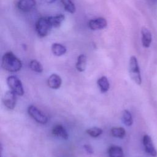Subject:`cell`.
I'll use <instances>...</instances> for the list:
<instances>
[{"mask_svg": "<svg viewBox=\"0 0 157 157\" xmlns=\"http://www.w3.org/2000/svg\"><path fill=\"white\" fill-rule=\"evenodd\" d=\"M30 69L37 73H41L43 71V66L41 63L36 59H32L29 64Z\"/></svg>", "mask_w": 157, "mask_h": 157, "instance_id": "cell-20", "label": "cell"}, {"mask_svg": "<svg viewBox=\"0 0 157 157\" xmlns=\"http://www.w3.org/2000/svg\"><path fill=\"white\" fill-rule=\"evenodd\" d=\"M111 134L115 137L122 139L125 136L126 131L122 127H114L111 129Z\"/></svg>", "mask_w": 157, "mask_h": 157, "instance_id": "cell-21", "label": "cell"}, {"mask_svg": "<svg viewBox=\"0 0 157 157\" xmlns=\"http://www.w3.org/2000/svg\"><path fill=\"white\" fill-rule=\"evenodd\" d=\"M122 121L123 123L127 126H130L133 123V120L131 112L128 110H124L122 114Z\"/></svg>", "mask_w": 157, "mask_h": 157, "instance_id": "cell-19", "label": "cell"}, {"mask_svg": "<svg viewBox=\"0 0 157 157\" xmlns=\"http://www.w3.org/2000/svg\"><path fill=\"white\" fill-rule=\"evenodd\" d=\"M129 73L131 79L137 85L142 83V78L137 59L135 56H131L129 62Z\"/></svg>", "mask_w": 157, "mask_h": 157, "instance_id": "cell-3", "label": "cell"}, {"mask_svg": "<svg viewBox=\"0 0 157 157\" xmlns=\"http://www.w3.org/2000/svg\"><path fill=\"white\" fill-rule=\"evenodd\" d=\"M61 2L66 11L71 13L75 12L76 7L72 0H61Z\"/></svg>", "mask_w": 157, "mask_h": 157, "instance_id": "cell-18", "label": "cell"}, {"mask_svg": "<svg viewBox=\"0 0 157 157\" xmlns=\"http://www.w3.org/2000/svg\"><path fill=\"white\" fill-rule=\"evenodd\" d=\"M51 50L53 54L56 56H60L64 55L67 50L64 45L59 43H53L52 45Z\"/></svg>", "mask_w": 157, "mask_h": 157, "instance_id": "cell-13", "label": "cell"}, {"mask_svg": "<svg viewBox=\"0 0 157 157\" xmlns=\"http://www.w3.org/2000/svg\"><path fill=\"white\" fill-rule=\"evenodd\" d=\"M86 66V56L83 55L81 54L77 57V63L75 64L76 69L79 72H83Z\"/></svg>", "mask_w": 157, "mask_h": 157, "instance_id": "cell-17", "label": "cell"}, {"mask_svg": "<svg viewBox=\"0 0 157 157\" xmlns=\"http://www.w3.org/2000/svg\"><path fill=\"white\" fill-rule=\"evenodd\" d=\"M143 145L145 148V150L149 155L152 157H156L157 156V151L153 145L152 140L147 134H145L143 137Z\"/></svg>", "mask_w": 157, "mask_h": 157, "instance_id": "cell-8", "label": "cell"}, {"mask_svg": "<svg viewBox=\"0 0 157 157\" xmlns=\"http://www.w3.org/2000/svg\"><path fill=\"white\" fill-rule=\"evenodd\" d=\"M44 2H45V3H47V4H52V3H53L54 2H55L56 1V0H42Z\"/></svg>", "mask_w": 157, "mask_h": 157, "instance_id": "cell-24", "label": "cell"}, {"mask_svg": "<svg viewBox=\"0 0 157 157\" xmlns=\"http://www.w3.org/2000/svg\"><path fill=\"white\" fill-rule=\"evenodd\" d=\"M141 40L144 47L148 48L150 47L152 41V36L150 31L146 27L144 26L141 29Z\"/></svg>", "mask_w": 157, "mask_h": 157, "instance_id": "cell-10", "label": "cell"}, {"mask_svg": "<svg viewBox=\"0 0 157 157\" xmlns=\"http://www.w3.org/2000/svg\"><path fill=\"white\" fill-rule=\"evenodd\" d=\"M7 83L10 90L18 96H23L24 90L20 80L15 75H10L7 78Z\"/></svg>", "mask_w": 157, "mask_h": 157, "instance_id": "cell-4", "label": "cell"}, {"mask_svg": "<svg viewBox=\"0 0 157 157\" xmlns=\"http://www.w3.org/2000/svg\"><path fill=\"white\" fill-rule=\"evenodd\" d=\"M1 66L7 71L15 72L21 69L22 63L20 59L18 58L12 52H7L2 56Z\"/></svg>", "mask_w": 157, "mask_h": 157, "instance_id": "cell-1", "label": "cell"}, {"mask_svg": "<svg viewBox=\"0 0 157 157\" xmlns=\"http://www.w3.org/2000/svg\"><path fill=\"white\" fill-rule=\"evenodd\" d=\"M88 26L91 30H101L107 27V21L104 18L99 17L90 20L88 23Z\"/></svg>", "mask_w": 157, "mask_h": 157, "instance_id": "cell-7", "label": "cell"}, {"mask_svg": "<svg viewBox=\"0 0 157 157\" xmlns=\"http://www.w3.org/2000/svg\"><path fill=\"white\" fill-rule=\"evenodd\" d=\"M35 28L39 37H44L47 36L53 28L49 17H43L39 18L36 23Z\"/></svg>", "mask_w": 157, "mask_h": 157, "instance_id": "cell-2", "label": "cell"}, {"mask_svg": "<svg viewBox=\"0 0 157 157\" xmlns=\"http://www.w3.org/2000/svg\"><path fill=\"white\" fill-rule=\"evenodd\" d=\"M28 113L36 121L40 124H46L48 122L47 117L34 105H29L28 108Z\"/></svg>", "mask_w": 157, "mask_h": 157, "instance_id": "cell-5", "label": "cell"}, {"mask_svg": "<svg viewBox=\"0 0 157 157\" xmlns=\"http://www.w3.org/2000/svg\"><path fill=\"white\" fill-rule=\"evenodd\" d=\"M108 155L109 157H124L123 149L117 145H112L109 148Z\"/></svg>", "mask_w": 157, "mask_h": 157, "instance_id": "cell-14", "label": "cell"}, {"mask_svg": "<svg viewBox=\"0 0 157 157\" xmlns=\"http://www.w3.org/2000/svg\"><path fill=\"white\" fill-rule=\"evenodd\" d=\"M86 132L92 137H97L102 133V129L98 127H93L88 129Z\"/></svg>", "mask_w": 157, "mask_h": 157, "instance_id": "cell-22", "label": "cell"}, {"mask_svg": "<svg viewBox=\"0 0 157 157\" xmlns=\"http://www.w3.org/2000/svg\"><path fill=\"white\" fill-rule=\"evenodd\" d=\"M52 134L54 136L61 137L64 140H67L69 137L67 131L61 124H57L52 129Z\"/></svg>", "mask_w": 157, "mask_h": 157, "instance_id": "cell-12", "label": "cell"}, {"mask_svg": "<svg viewBox=\"0 0 157 157\" xmlns=\"http://www.w3.org/2000/svg\"><path fill=\"white\" fill-rule=\"evenodd\" d=\"M152 1H153L154 2H156V1H157V0H152Z\"/></svg>", "mask_w": 157, "mask_h": 157, "instance_id": "cell-25", "label": "cell"}, {"mask_svg": "<svg viewBox=\"0 0 157 157\" xmlns=\"http://www.w3.org/2000/svg\"><path fill=\"white\" fill-rule=\"evenodd\" d=\"M62 83V80L59 75L56 74H52L47 80L48 86L52 89H58Z\"/></svg>", "mask_w": 157, "mask_h": 157, "instance_id": "cell-11", "label": "cell"}, {"mask_svg": "<svg viewBox=\"0 0 157 157\" xmlns=\"http://www.w3.org/2000/svg\"><path fill=\"white\" fill-rule=\"evenodd\" d=\"M2 102L5 107L8 109H13L17 103L16 94L12 90L6 91L2 97Z\"/></svg>", "mask_w": 157, "mask_h": 157, "instance_id": "cell-6", "label": "cell"}, {"mask_svg": "<svg viewBox=\"0 0 157 157\" xmlns=\"http://www.w3.org/2000/svg\"><path fill=\"white\" fill-rule=\"evenodd\" d=\"M98 85L101 93H106L110 88V84L107 78L105 76H102L97 81Z\"/></svg>", "mask_w": 157, "mask_h": 157, "instance_id": "cell-16", "label": "cell"}, {"mask_svg": "<svg viewBox=\"0 0 157 157\" xmlns=\"http://www.w3.org/2000/svg\"><path fill=\"white\" fill-rule=\"evenodd\" d=\"M84 147L85 150H86V151L88 154L91 155V154H93V148L91 147V145L86 144V145H84V147Z\"/></svg>", "mask_w": 157, "mask_h": 157, "instance_id": "cell-23", "label": "cell"}, {"mask_svg": "<svg viewBox=\"0 0 157 157\" xmlns=\"http://www.w3.org/2000/svg\"><path fill=\"white\" fill-rule=\"evenodd\" d=\"M36 5V0H19L17 2V8L24 12L33 10Z\"/></svg>", "mask_w": 157, "mask_h": 157, "instance_id": "cell-9", "label": "cell"}, {"mask_svg": "<svg viewBox=\"0 0 157 157\" xmlns=\"http://www.w3.org/2000/svg\"><path fill=\"white\" fill-rule=\"evenodd\" d=\"M65 17L63 14L59 13L53 16H49V19L53 28H58L61 26L63 21L64 20Z\"/></svg>", "mask_w": 157, "mask_h": 157, "instance_id": "cell-15", "label": "cell"}]
</instances>
